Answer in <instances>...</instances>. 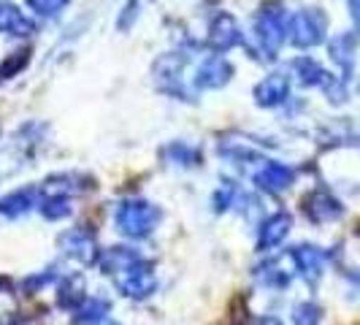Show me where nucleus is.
<instances>
[{
  "label": "nucleus",
  "mask_w": 360,
  "mask_h": 325,
  "mask_svg": "<svg viewBox=\"0 0 360 325\" xmlns=\"http://www.w3.org/2000/svg\"><path fill=\"white\" fill-rule=\"evenodd\" d=\"M87 325H122V323H117V320H111V317H101V320H95V323H87Z\"/></svg>",
  "instance_id": "obj_7"
},
{
  "label": "nucleus",
  "mask_w": 360,
  "mask_h": 325,
  "mask_svg": "<svg viewBox=\"0 0 360 325\" xmlns=\"http://www.w3.org/2000/svg\"><path fill=\"white\" fill-rule=\"evenodd\" d=\"M290 231V219L285 215L282 217H274L269 225H266V231H263V244L266 247H274V244H279Z\"/></svg>",
  "instance_id": "obj_5"
},
{
  "label": "nucleus",
  "mask_w": 360,
  "mask_h": 325,
  "mask_svg": "<svg viewBox=\"0 0 360 325\" xmlns=\"http://www.w3.org/2000/svg\"><path fill=\"white\" fill-rule=\"evenodd\" d=\"M152 215H149V206H127L122 217H120V225L122 231H127L130 236H146L152 231Z\"/></svg>",
  "instance_id": "obj_2"
},
{
  "label": "nucleus",
  "mask_w": 360,
  "mask_h": 325,
  "mask_svg": "<svg viewBox=\"0 0 360 325\" xmlns=\"http://www.w3.org/2000/svg\"><path fill=\"white\" fill-rule=\"evenodd\" d=\"M295 263H298V271L307 276L309 282H314L320 274H323V253L317 247H298L295 253Z\"/></svg>",
  "instance_id": "obj_3"
},
{
  "label": "nucleus",
  "mask_w": 360,
  "mask_h": 325,
  "mask_svg": "<svg viewBox=\"0 0 360 325\" xmlns=\"http://www.w3.org/2000/svg\"><path fill=\"white\" fill-rule=\"evenodd\" d=\"M255 325H285V323H282L279 317H260V320H257Z\"/></svg>",
  "instance_id": "obj_6"
},
{
  "label": "nucleus",
  "mask_w": 360,
  "mask_h": 325,
  "mask_svg": "<svg viewBox=\"0 0 360 325\" xmlns=\"http://www.w3.org/2000/svg\"><path fill=\"white\" fill-rule=\"evenodd\" d=\"M323 323V309L314 301H301L292 307V325H320Z\"/></svg>",
  "instance_id": "obj_4"
},
{
  "label": "nucleus",
  "mask_w": 360,
  "mask_h": 325,
  "mask_svg": "<svg viewBox=\"0 0 360 325\" xmlns=\"http://www.w3.org/2000/svg\"><path fill=\"white\" fill-rule=\"evenodd\" d=\"M117 288H120V293L127 295V298L141 301V298H149V295H152V290H155V276L136 263L133 269L122 271V274L117 276Z\"/></svg>",
  "instance_id": "obj_1"
}]
</instances>
